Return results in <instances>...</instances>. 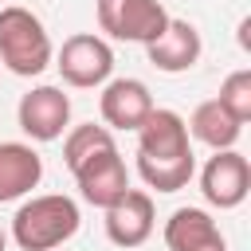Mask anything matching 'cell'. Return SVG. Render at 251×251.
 <instances>
[{
    "mask_svg": "<svg viewBox=\"0 0 251 251\" xmlns=\"http://www.w3.org/2000/svg\"><path fill=\"white\" fill-rule=\"evenodd\" d=\"M137 173L157 192H180L196 176L188 126L176 110H157L137 129Z\"/></svg>",
    "mask_w": 251,
    "mask_h": 251,
    "instance_id": "6da1fadb",
    "label": "cell"
},
{
    "mask_svg": "<svg viewBox=\"0 0 251 251\" xmlns=\"http://www.w3.org/2000/svg\"><path fill=\"white\" fill-rule=\"evenodd\" d=\"M78 224H82V216H78V204L71 196L43 192V196H31L16 208L12 239L20 251H55L78 231Z\"/></svg>",
    "mask_w": 251,
    "mask_h": 251,
    "instance_id": "7a4b0ae2",
    "label": "cell"
},
{
    "mask_svg": "<svg viewBox=\"0 0 251 251\" xmlns=\"http://www.w3.org/2000/svg\"><path fill=\"white\" fill-rule=\"evenodd\" d=\"M51 59H55V47L43 20L20 4L0 8V63L20 78H35L51 67Z\"/></svg>",
    "mask_w": 251,
    "mask_h": 251,
    "instance_id": "3957f363",
    "label": "cell"
},
{
    "mask_svg": "<svg viewBox=\"0 0 251 251\" xmlns=\"http://www.w3.org/2000/svg\"><path fill=\"white\" fill-rule=\"evenodd\" d=\"M55 67H59L67 86L94 90L114 75V47L94 31H78V35L63 39V47L55 55Z\"/></svg>",
    "mask_w": 251,
    "mask_h": 251,
    "instance_id": "277c9868",
    "label": "cell"
},
{
    "mask_svg": "<svg viewBox=\"0 0 251 251\" xmlns=\"http://www.w3.org/2000/svg\"><path fill=\"white\" fill-rule=\"evenodd\" d=\"M169 24L161 0H98V27L122 43H153Z\"/></svg>",
    "mask_w": 251,
    "mask_h": 251,
    "instance_id": "5b68a950",
    "label": "cell"
},
{
    "mask_svg": "<svg viewBox=\"0 0 251 251\" xmlns=\"http://www.w3.org/2000/svg\"><path fill=\"white\" fill-rule=\"evenodd\" d=\"M200 192L212 208L227 212L239 208L251 192V165L239 149H212L208 165L200 169Z\"/></svg>",
    "mask_w": 251,
    "mask_h": 251,
    "instance_id": "8992f818",
    "label": "cell"
},
{
    "mask_svg": "<svg viewBox=\"0 0 251 251\" xmlns=\"http://www.w3.org/2000/svg\"><path fill=\"white\" fill-rule=\"evenodd\" d=\"M71 173H75V184H78L82 200L94 204V208H110L129 188V173H126V161L118 153V141L106 145V149H98V153H90Z\"/></svg>",
    "mask_w": 251,
    "mask_h": 251,
    "instance_id": "52a82bcc",
    "label": "cell"
},
{
    "mask_svg": "<svg viewBox=\"0 0 251 251\" xmlns=\"http://www.w3.org/2000/svg\"><path fill=\"white\" fill-rule=\"evenodd\" d=\"M16 122L31 141H55L71 126V98L63 86H31L16 106Z\"/></svg>",
    "mask_w": 251,
    "mask_h": 251,
    "instance_id": "ba28073f",
    "label": "cell"
},
{
    "mask_svg": "<svg viewBox=\"0 0 251 251\" xmlns=\"http://www.w3.org/2000/svg\"><path fill=\"white\" fill-rule=\"evenodd\" d=\"M106 212V239L114 243V247H141L149 235H153V227H157V208H153V196L149 192H141V188H126L110 208H102Z\"/></svg>",
    "mask_w": 251,
    "mask_h": 251,
    "instance_id": "9c48e42d",
    "label": "cell"
},
{
    "mask_svg": "<svg viewBox=\"0 0 251 251\" xmlns=\"http://www.w3.org/2000/svg\"><path fill=\"white\" fill-rule=\"evenodd\" d=\"M102 126L106 129H141V122L153 114V94L141 78H106L98 94Z\"/></svg>",
    "mask_w": 251,
    "mask_h": 251,
    "instance_id": "30bf717a",
    "label": "cell"
},
{
    "mask_svg": "<svg viewBox=\"0 0 251 251\" xmlns=\"http://www.w3.org/2000/svg\"><path fill=\"white\" fill-rule=\"evenodd\" d=\"M200 51H204V39H200L196 24L173 20V16H169L165 31H161L153 43H145L149 63H153L157 71H165V75H184V71H192V67L200 63Z\"/></svg>",
    "mask_w": 251,
    "mask_h": 251,
    "instance_id": "8fae6325",
    "label": "cell"
},
{
    "mask_svg": "<svg viewBox=\"0 0 251 251\" xmlns=\"http://www.w3.org/2000/svg\"><path fill=\"white\" fill-rule=\"evenodd\" d=\"M43 180V157L24 141H0V204L27 196Z\"/></svg>",
    "mask_w": 251,
    "mask_h": 251,
    "instance_id": "7c38bea8",
    "label": "cell"
},
{
    "mask_svg": "<svg viewBox=\"0 0 251 251\" xmlns=\"http://www.w3.org/2000/svg\"><path fill=\"white\" fill-rule=\"evenodd\" d=\"M220 243H224L220 224L204 208H176L165 220V247L169 251H208Z\"/></svg>",
    "mask_w": 251,
    "mask_h": 251,
    "instance_id": "4fadbf2b",
    "label": "cell"
},
{
    "mask_svg": "<svg viewBox=\"0 0 251 251\" xmlns=\"http://www.w3.org/2000/svg\"><path fill=\"white\" fill-rule=\"evenodd\" d=\"M184 126H188V133H192L196 141H204L208 149H235V141H239V133H243V126H239L216 98L200 102Z\"/></svg>",
    "mask_w": 251,
    "mask_h": 251,
    "instance_id": "5bb4252c",
    "label": "cell"
},
{
    "mask_svg": "<svg viewBox=\"0 0 251 251\" xmlns=\"http://www.w3.org/2000/svg\"><path fill=\"white\" fill-rule=\"evenodd\" d=\"M106 145H114V129L94 126V122L75 126V129L63 137V161H67V169H75L78 161H86L90 153H98V149H106Z\"/></svg>",
    "mask_w": 251,
    "mask_h": 251,
    "instance_id": "9a60e30c",
    "label": "cell"
},
{
    "mask_svg": "<svg viewBox=\"0 0 251 251\" xmlns=\"http://www.w3.org/2000/svg\"><path fill=\"white\" fill-rule=\"evenodd\" d=\"M216 102H220V106H224L239 126H247V122H251V71H247V67L231 71V75L220 82Z\"/></svg>",
    "mask_w": 251,
    "mask_h": 251,
    "instance_id": "2e32d148",
    "label": "cell"
},
{
    "mask_svg": "<svg viewBox=\"0 0 251 251\" xmlns=\"http://www.w3.org/2000/svg\"><path fill=\"white\" fill-rule=\"evenodd\" d=\"M0 251H8V235L4 231H0Z\"/></svg>",
    "mask_w": 251,
    "mask_h": 251,
    "instance_id": "e0dca14e",
    "label": "cell"
},
{
    "mask_svg": "<svg viewBox=\"0 0 251 251\" xmlns=\"http://www.w3.org/2000/svg\"><path fill=\"white\" fill-rule=\"evenodd\" d=\"M208 251H227V247H224V243H220V247H208Z\"/></svg>",
    "mask_w": 251,
    "mask_h": 251,
    "instance_id": "ac0fdd59",
    "label": "cell"
}]
</instances>
